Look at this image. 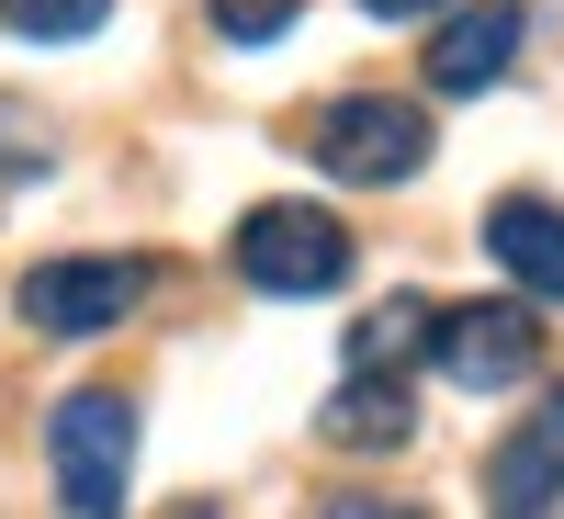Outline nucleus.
Returning <instances> with one entry per match:
<instances>
[{
    "mask_svg": "<svg viewBox=\"0 0 564 519\" xmlns=\"http://www.w3.org/2000/svg\"><path fill=\"white\" fill-rule=\"evenodd\" d=\"M305 159L327 181H350V193H395V181L430 170V113L395 102V90H350V102H327L305 125Z\"/></svg>",
    "mask_w": 564,
    "mask_h": 519,
    "instance_id": "nucleus-1",
    "label": "nucleus"
},
{
    "mask_svg": "<svg viewBox=\"0 0 564 519\" xmlns=\"http://www.w3.org/2000/svg\"><path fill=\"white\" fill-rule=\"evenodd\" d=\"M45 463H57V508L113 519L124 508V475H135V396H113V385L57 396V418H45Z\"/></svg>",
    "mask_w": 564,
    "mask_h": 519,
    "instance_id": "nucleus-2",
    "label": "nucleus"
},
{
    "mask_svg": "<svg viewBox=\"0 0 564 519\" xmlns=\"http://www.w3.org/2000/svg\"><path fill=\"white\" fill-rule=\"evenodd\" d=\"M226 260H238L249 294H339L350 282V226L327 204H249Z\"/></svg>",
    "mask_w": 564,
    "mask_h": 519,
    "instance_id": "nucleus-3",
    "label": "nucleus"
},
{
    "mask_svg": "<svg viewBox=\"0 0 564 519\" xmlns=\"http://www.w3.org/2000/svg\"><path fill=\"white\" fill-rule=\"evenodd\" d=\"M148 305V260H45L23 271V327L34 339H102Z\"/></svg>",
    "mask_w": 564,
    "mask_h": 519,
    "instance_id": "nucleus-4",
    "label": "nucleus"
},
{
    "mask_svg": "<svg viewBox=\"0 0 564 519\" xmlns=\"http://www.w3.org/2000/svg\"><path fill=\"white\" fill-rule=\"evenodd\" d=\"M430 361L452 372V385H475V396H497V385H520V372L542 361V316L531 305H441V327H430Z\"/></svg>",
    "mask_w": 564,
    "mask_h": 519,
    "instance_id": "nucleus-5",
    "label": "nucleus"
},
{
    "mask_svg": "<svg viewBox=\"0 0 564 519\" xmlns=\"http://www.w3.org/2000/svg\"><path fill=\"white\" fill-rule=\"evenodd\" d=\"M520 45H531V12H520V0H475V12H441V34H430V90L475 102V90H497L508 68H520Z\"/></svg>",
    "mask_w": 564,
    "mask_h": 519,
    "instance_id": "nucleus-6",
    "label": "nucleus"
},
{
    "mask_svg": "<svg viewBox=\"0 0 564 519\" xmlns=\"http://www.w3.org/2000/svg\"><path fill=\"white\" fill-rule=\"evenodd\" d=\"M486 260L520 282V294H542V305H564V204H542V193H508L497 215H486Z\"/></svg>",
    "mask_w": 564,
    "mask_h": 519,
    "instance_id": "nucleus-7",
    "label": "nucleus"
},
{
    "mask_svg": "<svg viewBox=\"0 0 564 519\" xmlns=\"http://www.w3.org/2000/svg\"><path fill=\"white\" fill-rule=\"evenodd\" d=\"M486 486H497V508H553V497H564V385H553V396L520 418V430L497 441Z\"/></svg>",
    "mask_w": 564,
    "mask_h": 519,
    "instance_id": "nucleus-8",
    "label": "nucleus"
},
{
    "mask_svg": "<svg viewBox=\"0 0 564 519\" xmlns=\"http://www.w3.org/2000/svg\"><path fill=\"white\" fill-rule=\"evenodd\" d=\"M316 430L339 441V452H406V441H417V396L395 385V372H361V361H350V385L327 396Z\"/></svg>",
    "mask_w": 564,
    "mask_h": 519,
    "instance_id": "nucleus-9",
    "label": "nucleus"
},
{
    "mask_svg": "<svg viewBox=\"0 0 564 519\" xmlns=\"http://www.w3.org/2000/svg\"><path fill=\"white\" fill-rule=\"evenodd\" d=\"M430 327H441V305L395 294V305H372V316L350 327V361H361V372H406L417 350H430Z\"/></svg>",
    "mask_w": 564,
    "mask_h": 519,
    "instance_id": "nucleus-10",
    "label": "nucleus"
},
{
    "mask_svg": "<svg viewBox=\"0 0 564 519\" xmlns=\"http://www.w3.org/2000/svg\"><path fill=\"white\" fill-rule=\"evenodd\" d=\"M113 0H0V23L34 34V45H79V34H102Z\"/></svg>",
    "mask_w": 564,
    "mask_h": 519,
    "instance_id": "nucleus-11",
    "label": "nucleus"
},
{
    "mask_svg": "<svg viewBox=\"0 0 564 519\" xmlns=\"http://www.w3.org/2000/svg\"><path fill=\"white\" fill-rule=\"evenodd\" d=\"M204 12H215V34H226V45H271L282 23L305 12V0H204Z\"/></svg>",
    "mask_w": 564,
    "mask_h": 519,
    "instance_id": "nucleus-12",
    "label": "nucleus"
},
{
    "mask_svg": "<svg viewBox=\"0 0 564 519\" xmlns=\"http://www.w3.org/2000/svg\"><path fill=\"white\" fill-rule=\"evenodd\" d=\"M372 23H430V12H452V0H361Z\"/></svg>",
    "mask_w": 564,
    "mask_h": 519,
    "instance_id": "nucleus-13",
    "label": "nucleus"
}]
</instances>
